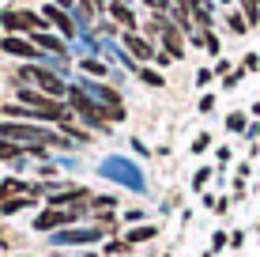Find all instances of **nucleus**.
Returning a JSON list of instances; mask_svg holds the SVG:
<instances>
[{"label":"nucleus","mask_w":260,"mask_h":257,"mask_svg":"<svg viewBox=\"0 0 260 257\" xmlns=\"http://www.w3.org/2000/svg\"><path fill=\"white\" fill-rule=\"evenodd\" d=\"M241 68H245V72H256V68H260V57H256V53H249V57L241 61Z\"/></svg>","instance_id":"412c9836"},{"label":"nucleus","mask_w":260,"mask_h":257,"mask_svg":"<svg viewBox=\"0 0 260 257\" xmlns=\"http://www.w3.org/2000/svg\"><path fill=\"white\" fill-rule=\"evenodd\" d=\"M79 219V205L76 208H46L38 219H34V231H53V227H64Z\"/></svg>","instance_id":"7ed1b4c3"},{"label":"nucleus","mask_w":260,"mask_h":257,"mask_svg":"<svg viewBox=\"0 0 260 257\" xmlns=\"http://www.w3.org/2000/svg\"><path fill=\"white\" fill-rule=\"evenodd\" d=\"M155 65H162V68H166V65H174V57H170V53L162 49V53H155Z\"/></svg>","instance_id":"a878e982"},{"label":"nucleus","mask_w":260,"mask_h":257,"mask_svg":"<svg viewBox=\"0 0 260 257\" xmlns=\"http://www.w3.org/2000/svg\"><path fill=\"white\" fill-rule=\"evenodd\" d=\"M121 42H124V49H128L136 61H155V49H151V42H147V38H140L136 31H124V34H121Z\"/></svg>","instance_id":"39448f33"},{"label":"nucleus","mask_w":260,"mask_h":257,"mask_svg":"<svg viewBox=\"0 0 260 257\" xmlns=\"http://www.w3.org/2000/svg\"><path fill=\"white\" fill-rule=\"evenodd\" d=\"M204 257H211V253H204Z\"/></svg>","instance_id":"c756f323"},{"label":"nucleus","mask_w":260,"mask_h":257,"mask_svg":"<svg viewBox=\"0 0 260 257\" xmlns=\"http://www.w3.org/2000/svg\"><path fill=\"white\" fill-rule=\"evenodd\" d=\"M19 257H30V253H19Z\"/></svg>","instance_id":"c85d7f7f"},{"label":"nucleus","mask_w":260,"mask_h":257,"mask_svg":"<svg viewBox=\"0 0 260 257\" xmlns=\"http://www.w3.org/2000/svg\"><path fill=\"white\" fill-rule=\"evenodd\" d=\"M241 15H245L249 26H256L260 23V0H241Z\"/></svg>","instance_id":"f8f14e48"},{"label":"nucleus","mask_w":260,"mask_h":257,"mask_svg":"<svg viewBox=\"0 0 260 257\" xmlns=\"http://www.w3.org/2000/svg\"><path fill=\"white\" fill-rule=\"evenodd\" d=\"M42 15H46L49 23H57L64 38H72V34H76V23L68 19V12H64V8H57V4H46V8H42Z\"/></svg>","instance_id":"0eeeda50"},{"label":"nucleus","mask_w":260,"mask_h":257,"mask_svg":"<svg viewBox=\"0 0 260 257\" xmlns=\"http://www.w3.org/2000/svg\"><path fill=\"white\" fill-rule=\"evenodd\" d=\"M211 144V136H208V132H204V136H196L192 140V152H204V148H208Z\"/></svg>","instance_id":"5701e85b"},{"label":"nucleus","mask_w":260,"mask_h":257,"mask_svg":"<svg viewBox=\"0 0 260 257\" xmlns=\"http://www.w3.org/2000/svg\"><path fill=\"white\" fill-rule=\"evenodd\" d=\"M98 208H117V197H94Z\"/></svg>","instance_id":"b1692460"},{"label":"nucleus","mask_w":260,"mask_h":257,"mask_svg":"<svg viewBox=\"0 0 260 257\" xmlns=\"http://www.w3.org/2000/svg\"><path fill=\"white\" fill-rule=\"evenodd\" d=\"M128 250H132L128 238H110V246H106V253H113V257H117V253H128Z\"/></svg>","instance_id":"2eb2a0df"},{"label":"nucleus","mask_w":260,"mask_h":257,"mask_svg":"<svg viewBox=\"0 0 260 257\" xmlns=\"http://www.w3.org/2000/svg\"><path fill=\"white\" fill-rule=\"evenodd\" d=\"M211 79H215V68H200V72H196V83L200 87H208Z\"/></svg>","instance_id":"aec40b11"},{"label":"nucleus","mask_w":260,"mask_h":257,"mask_svg":"<svg viewBox=\"0 0 260 257\" xmlns=\"http://www.w3.org/2000/svg\"><path fill=\"white\" fill-rule=\"evenodd\" d=\"M226 129H230V132H245V113H230V118H226Z\"/></svg>","instance_id":"a211bd4d"},{"label":"nucleus","mask_w":260,"mask_h":257,"mask_svg":"<svg viewBox=\"0 0 260 257\" xmlns=\"http://www.w3.org/2000/svg\"><path fill=\"white\" fill-rule=\"evenodd\" d=\"M211 106H215V95H204L200 99V113H211Z\"/></svg>","instance_id":"393cba45"},{"label":"nucleus","mask_w":260,"mask_h":257,"mask_svg":"<svg viewBox=\"0 0 260 257\" xmlns=\"http://www.w3.org/2000/svg\"><path fill=\"white\" fill-rule=\"evenodd\" d=\"M0 53H8V57H26V61L42 57V49L34 46L30 38H19V34H4V38H0Z\"/></svg>","instance_id":"20e7f679"},{"label":"nucleus","mask_w":260,"mask_h":257,"mask_svg":"<svg viewBox=\"0 0 260 257\" xmlns=\"http://www.w3.org/2000/svg\"><path fill=\"white\" fill-rule=\"evenodd\" d=\"M110 15L124 26V31H132V26H136V15H132V12H128V4H121V0H113V4H110Z\"/></svg>","instance_id":"1a4fd4ad"},{"label":"nucleus","mask_w":260,"mask_h":257,"mask_svg":"<svg viewBox=\"0 0 260 257\" xmlns=\"http://www.w3.org/2000/svg\"><path fill=\"white\" fill-rule=\"evenodd\" d=\"M30 42H34V46H38L42 53H57V57H64V42H60V38H53L49 31H38Z\"/></svg>","instance_id":"6e6552de"},{"label":"nucleus","mask_w":260,"mask_h":257,"mask_svg":"<svg viewBox=\"0 0 260 257\" xmlns=\"http://www.w3.org/2000/svg\"><path fill=\"white\" fill-rule=\"evenodd\" d=\"M79 68H83V72H91V76H106V65H102V61H94V57H91V61L83 57V61H79Z\"/></svg>","instance_id":"f3484780"},{"label":"nucleus","mask_w":260,"mask_h":257,"mask_svg":"<svg viewBox=\"0 0 260 257\" xmlns=\"http://www.w3.org/2000/svg\"><path fill=\"white\" fill-rule=\"evenodd\" d=\"M140 79H143L147 87H162V83H166L162 72H155V68H140Z\"/></svg>","instance_id":"4468645a"},{"label":"nucleus","mask_w":260,"mask_h":257,"mask_svg":"<svg viewBox=\"0 0 260 257\" xmlns=\"http://www.w3.org/2000/svg\"><path fill=\"white\" fill-rule=\"evenodd\" d=\"M226 26H230L234 34H245V31H249V23H245V15H241V12H230V15H226Z\"/></svg>","instance_id":"ddd939ff"},{"label":"nucleus","mask_w":260,"mask_h":257,"mask_svg":"<svg viewBox=\"0 0 260 257\" xmlns=\"http://www.w3.org/2000/svg\"><path fill=\"white\" fill-rule=\"evenodd\" d=\"M211 178V170H208V166H204V170H196V178H192V189H204V182H208Z\"/></svg>","instance_id":"4be33fe9"},{"label":"nucleus","mask_w":260,"mask_h":257,"mask_svg":"<svg viewBox=\"0 0 260 257\" xmlns=\"http://www.w3.org/2000/svg\"><path fill=\"white\" fill-rule=\"evenodd\" d=\"M49 4H57V8H64V12H68V8L76 4V0H49Z\"/></svg>","instance_id":"cd10ccee"},{"label":"nucleus","mask_w":260,"mask_h":257,"mask_svg":"<svg viewBox=\"0 0 260 257\" xmlns=\"http://www.w3.org/2000/svg\"><path fill=\"white\" fill-rule=\"evenodd\" d=\"M226 242H230V238H226V235H222V231H219V235H215V238H211V246H215V250H222V246H226Z\"/></svg>","instance_id":"bb28decb"},{"label":"nucleus","mask_w":260,"mask_h":257,"mask_svg":"<svg viewBox=\"0 0 260 257\" xmlns=\"http://www.w3.org/2000/svg\"><path fill=\"white\" fill-rule=\"evenodd\" d=\"M162 46H166V53H170L174 61H181V57H185V42H181V31H177L174 23H166V26H162Z\"/></svg>","instance_id":"423d86ee"},{"label":"nucleus","mask_w":260,"mask_h":257,"mask_svg":"<svg viewBox=\"0 0 260 257\" xmlns=\"http://www.w3.org/2000/svg\"><path fill=\"white\" fill-rule=\"evenodd\" d=\"M0 26H4L8 34H15V31L38 34V31H46V26H49V19H46V15H38V12H26V8H4V12H0Z\"/></svg>","instance_id":"f257e3e1"},{"label":"nucleus","mask_w":260,"mask_h":257,"mask_svg":"<svg viewBox=\"0 0 260 257\" xmlns=\"http://www.w3.org/2000/svg\"><path fill=\"white\" fill-rule=\"evenodd\" d=\"M30 205V193H19V197H8L4 205H0V212H4V216H12V212H19V208H26Z\"/></svg>","instance_id":"9b49d317"},{"label":"nucleus","mask_w":260,"mask_h":257,"mask_svg":"<svg viewBox=\"0 0 260 257\" xmlns=\"http://www.w3.org/2000/svg\"><path fill=\"white\" fill-rule=\"evenodd\" d=\"M19 79H34V83L42 87V95H49V99L68 95L64 79H57V72H49V68H42V65H23V68H19Z\"/></svg>","instance_id":"f03ea898"},{"label":"nucleus","mask_w":260,"mask_h":257,"mask_svg":"<svg viewBox=\"0 0 260 257\" xmlns=\"http://www.w3.org/2000/svg\"><path fill=\"white\" fill-rule=\"evenodd\" d=\"M204 49H208V53H219V38H215L211 31H204Z\"/></svg>","instance_id":"6ab92c4d"},{"label":"nucleus","mask_w":260,"mask_h":257,"mask_svg":"<svg viewBox=\"0 0 260 257\" xmlns=\"http://www.w3.org/2000/svg\"><path fill=\"white\" fill-rule=\"evenodd\" d=\"M158 235V227H151V223H143V227H132V231L128 235H124V238H128V242L132 246H136V242H151V238H155Z\"/></svg>","instance_id":"9d476101"},{"label":"nucleus","mask_w":260,"mask_h":257,"mask_svg":"<svg viewBox=\"0 0 260 257\" xmlns=\"http://www.w3.org/2000/svg\"><path fill=\"white\" fill-rule=\"evenodd\" d=\"M26 152V148H19V144H8V140H0V159H19Z\"/></svg>","instance_id":"dca6fc26"},{"label":"nucleus","mask_w":260,"mask_h":257,"mask_svg":"<svg viewBox=\"0 0 260 257\" xmlns=\"http://www.w3.org/2000/svg\"><path fill=\"white\" fill-rule=\"evenodd\" d=\"M87 257H94V253H87Z\"/></svg>","instance_id":"7c9ffc66"}]
</instances>
